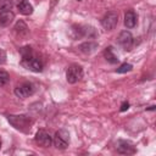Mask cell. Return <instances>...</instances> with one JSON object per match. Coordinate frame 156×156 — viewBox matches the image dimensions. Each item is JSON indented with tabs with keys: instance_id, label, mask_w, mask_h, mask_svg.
<instances>
[{
	"instance_id": "ac0fdd59",
	"label": "cell",
	"mask_w": 156,
	"mask_h": 156,
	"mask_svg": "<svg viewBox=\"0 0 156 156\" xmlns=\"http://www.w3.org/2000/svg\"><path fill=\"white\" fill-rule=\"evenodd\" d=\"M132 68H133V66L130 63H123L117 68V73H126V72L132 71Z\"/></svg>"
},
{
	"instance_id": "30bf717a",
	"label": "cell",
	"mask_w": 156,
	"mask_h": 156,
	"mask_svg": "<svg viewBox=\"0 0 156 156\" xmlns=\"http://www.w3.org/2000/svg\"><path fill=\"white\" fill-rule=\"evenodd\" d=\"M15 20V13L11 10L0 11V27H7Z\"/></svg>"
},
{
	"instance_id": "ffe728a7",
	"label": "cell",
	"mask_w": 156,
	"mask_h": 156,
	"mask_svg": "<svg viewBox=\"0 0 156 156\" xmlns=\"http://www.w3.org/2000/svg\"><path fill=\"white\" fill-rule=\"evenodd\" d=\"M128 108H129V104H128V102H123L122 106H121V111H126V110H128Z\"/></svg>"
},
{
	"instance_id": "5bb4252c",
	"label": "cell",
	"mask_w": 156,
	"mask_h": 156,
	"mask_svg": "<svg viewBox=\"0 0 156 156\" xmlns=\"http://www.w3.org/2000/svg\"><path fill=\"white\" fill-rule=\"evenodd\" d=\"M15 32L18 35H26L28 33V27L26 26V23L23 21H18L15 26Z\"/></svg>"
},
{
	"instance_id": "d6986e66",
	"label": "cell",
	"mask_w": 156,
	"mask_h": 156,
	"mask_svg": "<svg viewBox=\"0 0 156 156\" xmlns=\"http://www.w3.org/2000/svg\"><path fill=\"white\" fill-rule=\"evenodd\" d=\"M6 62V52L4 49H0V65Z\"/></svg>"
},
{
	"instance_id": "e0dca14e",
	"label": "cell",
	"mask_w": 156,
	"mask_h": 156,
	"mask_svg": "<svg viewBox=\"0 0 156 156\" xmlns=\"http://www.w3.org/2000/svg\"><path fill=\"white\" fill-rule=\"evenodd\" d=\"M20 52H21L22 58H28V57L33 56V51H32V48H30V46L21 48V49H20Z\"/></svg>"
},
{
	"instance_id": "9c48e42d",
	"label": "cell",
	"mask_w": 156,
	"mask_h": 156,
	"mask_svg": "<svg viewBox=\"0 0 156 156\" xmlns=\"http://www.w3.org/2000/svg\"><path fill=\"white\" fill-rule=\"evenodd\" d=\"M117 152L121 155H133L136 152L134 145L126 140H119L117 144Z\"/></svg>"
},
{
	"instance_id": "6da1fadb",
	"label": "cell",
	"mask_w": 156,
	"mask_h": 156,
	"mask_svg": "<svg viewBox=\"0 0 156 156\" xmlns=\"http://www.w3.org/2000/svg\"><path fill=\"white\" fill-rule=\"evenodd\" d=\"M7 121L13 128L23 133L30 132V128L33 126V119L28 115H9Z\"/></svg>"
},
{
	"instance_id": "277c9868",
	"label": "cell",
	"mask_w": 156,
	"mask_h": 156,
	"mask_svg": "<svg viewBox=\"0 0 156 156\" xmlns=\"http://www.w3.org/2000/svg\"><path fill=\"white\" fill-rule=\"evenodd\" d=\"M34 85L32 83H21L18 84L16 88H15V95L17 98H21V99H26L28 96H30L33 93H34Z\"/></svg>"
},
{
	"instance_id": "7a4b0ae2",
	"label": "cell",
	"mask_w": 156,
	"mask_h": 156,
	"mask_svg": "<svg viewBox=\"0 0 156 156\" xmlns=\"http://www.w3.org/2000/svg\"><path fill=\"white\" fill-rule=\"evenodd\" d=\"M52 144L56 149L63 150L69 144V133L66 129H60L55 133V136L52 139Z\"/></svg>"
},
{
	"instance_id": "2e32d148",
	"label": "cell",
	"mask_w": 156,
	"mask_h": 156,
	"mask_svg": "<svg viewBox=\"0 0 156 156\" xmlns=\"http://www.w3.org/2000/svg\"><path fill=\"white\" fill-rule=\"evenodd\" d=\"M10 82V76L6 71L4 69H0V87H4L6 85L7 83Z\"/></svg>"
},
{
	"instance_id": "9a60e30c",
	"label": "cell",
	"mask_w": 156,
	"mask_h": 156,
	"mask_svg": "<svg viewBox=\"0 0 156 156\" xmlns=\"http://www.w3.org/2000/svg\"><path fill=\"white\" fill-rule=\"evenodd\" d=\"M96 46H98V45H96L95 43H90V41H88V43L82 44V45L79 46V49H80L84 54H90V52H93V51L95 50Z\"/></svg>"
},
{
	"instance_id": "3957f363",
	"label": "cell",
	"mask_w": 156,
	"mask_h": 156,
	"mask_svg": "<svg viewBox=\"0 0 156 156\" xmlns=\"http://www.w3.org/2000/svg\"><path fill=\"white\" fill-rule=\"evenodd\" d=\"M82 78H83V68H82V66H79L77 63H73L67 68L66 79H67L68 83L74 84V83L79 82Z\"/></svg>"
},
{
	"instance_id": "7402d4cb",
	"label": "cell",
	"mask_w": 156,
	"mask_h": 156,
	"mask_svg": "<svg viewBox=\"0 0 156 156\" xmlns=\"http://www.w3.org/2000/svg\"><path fill=\"white\" fill-rule=\"evenodd\" d=\"M78 1H80V0H78Z\"/></svg>"
},
{
	"instance_id": "8fae6325",
	"label": "cell",
	"mask_w": 156,
	"mask_h": 156,
	"mask_svg": "<svg viewBox=\"0 0 156 156\" xmlns=\"http://www.w3.org/2000/svg\"><path fill=\"white\" fill-rule=\"evenodd\" d=\"M136 20H138V16L134 11L129 10L126 12L124 15V26L127 28H134L136 26Z\"/></svg>"
},
{
	"instance_id": "5b68a950",
	"label": "cell",
	"mask_w": 156,
	"mask_h": 156,
	"mask_svg": "<svg viewBox=\"0 0 156 156\" xmlns=\"http://www.w3.org/2000/svg\"><path fill=\"white\" fill-rule=\"evenodd\" d=\"M118 23V13L116 11H108L101 20V24L105 29L111 30L113 29Z\"/></svg>"
},
{
	"instance_id": "52a82bcc",
	"label": "cell",
	"mask_w": 156,
	"mask_h": 156,
	"mask_svg": "<svg viewBox=\"0 0 156 156\" xmlns=\"http://www.w3.org/2000/svg\"><path fill=\"white\" fill-rule=\"evenodd\" d=\"M35 143L41 147H49L52 144V138L46 130L40 129L35 134Z\"/></svg>"
},
{
	"instance_id": "4fadbf2b",
	"label": "cell",
	"mask_w": 156,
	"mask_h": 156,
	"mask_svg": "<svg viewBox=\"0 0 156 156\" xmlns=\"http://www.w3.org/2000/svg\"><path fill=\"white\" fill-rule=\"evenodd\" d=\"M104 56H105L106 61L110 62V63H117V62H118V57L115 55L112 46H108V48L105 49V51H104Z\"/></svg>"
},
{
	"instance_id": "44dd1931",
	"label": "cell",
	"mask_w": 156,
	"mask_h": 156,
	"mask_svg": "<svg viewBox=\"0 0 156 156\" xmlns=\"http://www.w3.org/2000/svg\"><path fill=\"white\" fill-rule=\"evenodd\" d=\"M0 147H1V141H0Z\"/></svg>"
},
{
	"instance_id": "ba28073f",
	"label": "cell",
	"mask_w": 156,
	"mask_h": 156,
	"mask_svg": "<svg viewBox=\"0 0 156 156\" xmlns=\"http://www.w3.org/2000/svg\"><path fill=\"white\" fill-rule=\"evenodd\" d=\"M117 40H118L119 45H121L124 50H130V48L133 46V35H132L130 32H128V30L121 32Z\"/></svg>"
},
{
	"instance_id": "8992f818",
	"label": "cell",
	"mask_w": 156,
	"mask_h": 156,
	"mask_svg": "<svg viewBox=\"0 0 156 156\" xmlns=\"http://www.w3.org/2000/svg\"><path fill=\"white\" fill-rule=\"evenodd\" d=\"M22 66L32 72H41L43 71V62L38 60L34 56H30L28 58H22Z\"/></svg>"
},
{
	"instance_id": "7c38bea8",
	"label": "cell",
	"mask_w": 156,
	"mask_h": 156,
	"mask_svg": "<svg viewBox=\"0 0 156 156\" xmlns=\"http://www.w3.org/2000/svg\"><path fill=\"white\" fill-rule=\"evenodd\" d=\"M17 9H18L20 13L26 15V16L33 13V6L28 0H20L17 4Z\"/></svg>"
}]
</instances>
